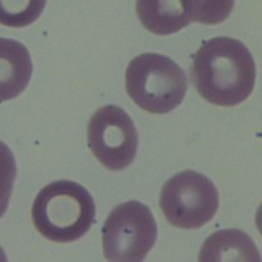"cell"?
Wrapping results in <instances>:
<instances>
[{"mask_svg": "<svg viewBox=\"0 0 262 262\" xmlns=\"http://www.w3.org/2000/svg\"><path fill=\"white\" fill-rule=\"evenodd\" d=\"M160 207L166 220L173 226L200 229L217 212V189L205 175L186 170L172 176L164 185Z\"/></svg>", "mask_w": 262, "mask_h": 262, "instance_id": "5", "label": "cell"}, {"mask_svg": "<svg viewBox=\"0 0 262 262\" xmlns=\"http://www.w3.org/2000/svg\"><path fill=\"white\" fill-rule=\"evenodd\" d=\"M88 142L94 156L106 169H126L138 152L139 138L135 124L121 107L102 106L91 116Z\"/></svg>", "mask_w": 262, "mask_h": 262, "instance_id": "6", "label": "cell"}, {"mask_svg": "<svg viewBox=\"0 0 262 262\" xmlns=\"http://www.w3.org/2000/svg\"><path fill=\"white\" fill-rule=\"evenodd\" d=\"M15 178V158L9 147L0 141V219L7 212Z\"/></svg>", "mask_w": 262, "mask_h": 262, "instance_id": "12", "label": "cell"}, {"mask_svg": "<svg viewBox=\"0 0 262 262\" xmlns=\"http://www.w3.org/2000/svg\"><path fill=\"white\" fill-rule=\"evenodd\" d=\"M136 14L145 29L156 35L175 34L191 23L184 0H138Z\"/></svg>", "mask_w": 262, "mask_h": 262, "instance_id": "8", "label": "cell"}, {"mask_svg": "<svg viewBox=\"0 0 262 262\" xmlns=\"http://www.w3.org/2000/svg\"><path fill=\"white\" fill-rule=\"evenodd\" d=\"M190 74L199 94L219 106L244 102L256 81L255 60L250 50L241 41L226 36L201 45L193 56Z\"/></svg>", "mask_w": 262, "mask_h": 262, "instance_id": "1", "label": "cell"}, {"mask_svg": "<svg viewBox=\"0 0 262 262\" xmlns=\"http://www.w3.org/2000/svg\"><path fill=\"white\" fill-rule=\"evenodd\" d=\"M101 233L107 261L140 262L155 245L158 226L146 205L129 201L110 212Z\"/></svg>", "mask_w": 262, "mask_h": 262, "instance_id": "4", "label": "cell"}, {"mask_svg": "<svg viewBox=\"0 0 262 262\" xmlns=\"http://www.w3.org/2000/svg\"><path fill=\"white\" fill-rule=\"evenodd\" d=\"M93 196L78 182L54 181L41 189L31 207L35 229L48 240L73 242L81 238L95 221Z\"/></svg>", "mask_w": 262, "mask_h": 262, "instance_id": "2", "label": "cell"}, {"mask_svg": "<svg viewBox=\"0 0 262 262\" xmlns=\"http://www.w3.org/2000/svg\"><path fill=\"white\" fill-rule=\"evenodd\" d=\"M47 0H0V24L25 28L39 19Z\"/></svg>", "mask_w": 262, "mask_h": 262, "instance_id": "10", "label": "cell"}, {"mask_svg": "<svg viewBox=\"0 0 262 262\" xmlns=\"http://www.w3.org/2000/svg\"><path fill=\"white\" fill-rule=\"evenodd\" d=\"M190 21L216 25L230 16L235 0H184Z\"/></svg>", "mask_w": 262, "mask_h": 262, "instance_id": "11", "label": "cell"}, {"mask_svg": "<svg viewBox=\"0 0 262 262\" xmlns=\"http://www.w3.org/2000/svg\"><path fill=\"white\" fill-rule=\"evenodd\" d=\"M200 261H260V255L246 233L238 230H222L205 242Z\"/></svg>", "mask_w": 262, "mask_h": 262, "instance_id": "9", "label": "cell"}, {"mask_svg": "<svg viewBox=\"0 0 262 262\" xmlns=\"http://www.w3.org/2000/svg\"><path fill=\"white\" fill-rule=\"evenodd\" d=\"M126 91L142 110L167 114L185 99L186 74L167 56L141 54L130 61L126 69Z\"/></svg>", "mask_w": 262, "mask_h": 262, "instance_id": "3", "label": "cell"}, {"mask_svg": "<svg viewBox=\"0 0 262 262\" xmlns=\"http://www.w3.org/2000/svg\"><path fill=\"white\" fill-rule=\"evenodd\" d=\"M33 74L30 53L21 42L0 38V102L20 95Z\"/></svg>", "mask_w": 262, "mask_h": 262, "instance_id": "7", "label": "cell"}]
</instances>
